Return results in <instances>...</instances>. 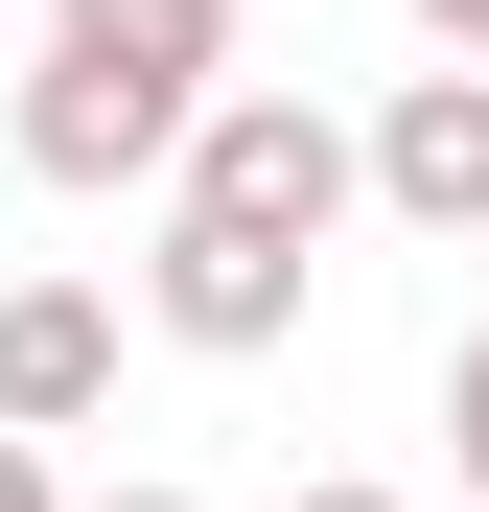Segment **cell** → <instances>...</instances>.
<instances>
[{
    "label": "cell",
    "instance_id": "obj_1",
    "mask_svg": "<svg viewBox=\"0 0 489 512\" xmlns=\"http://www.w3.org/2000/svg\"><path fill=\"white\" fill-rule=\"evenodd\" d=\"M210 94H233V0H47L0 163L24 187H187Z\"/></svg>",
    "mask_w": 489,
    "mask_h": 512
},
{
    "label": "cell",
    "instance_id": "obj_2",
    "mask_svg": "<svg viewBox=\"0 0 489 512\" xmlns=\"http://www.w3.org/2000/svg\"><path fill=\"white\" fill-rule=\"evenodd\" d=\"M350 187H373V140L350 117H303V94H210V140H187V187L163 210H233V233H350Z\"/></svg>",
    "mask_w": 489,
    "mask_h": 512
},
{
    "label": "cell",
    "instance_id": "obj_3",
    "mask_svg": "<svg viewBox=\"0 0 489 512\" xmlns=\"http://www.w3.org/2000/svg\"><path fill=\"white\" fill-rule=\"evenodd\" d=\"M373 210L489 256V70H466V47H443V70H396V117H373Z\"/></svg>",
    "mask_w": 489,
    "mask_h": 512
},
{
    "label": "cell",
    "instance_id": "obj_4",
    "mask_svg": "<svg viewBox=\"0 0 489 512\" xmlns=\"http://www.w3.org/2000/svg\"><path fill=\"white\" fill-rule=\"evenodd\" d=\"M163 350H280L303 326V233H233V210H163Z\"/></svg>",
    "mask_w": 489,
    "mask_h": 512
},
{
    "label": "cell",
    "instance_id": "obj_5",
    "mask_svg": "<svg viewBox=\"0 0 489 512\" xmlns=\"http://www.w3.org/2000/svg\"><path fill=\"white\" fill-rule=\"evenodd\" d=\"M94 396H117V303H94V280H0V419L70 443Z\"/></svg>",
    "mask_w": 489,
    "mask_h": 512
},
{
    "label": "cell",
    "instance_id": "obj_6",
    "mask_svg": "<svg viewBox=\"0 0 489 512\" xmlns=\"http://www.w3.org/2000/svg\"><path fill=\"white\" fill-rule=\"evenodd\" d=\"M443 443H466V489H489V326L443 350Z\"/></svg>",
    "mask_w": 489,
    "mask_h": 512
},
{
    "label": "cell",
    "instance_id": "obj_7",
    "mask_svg": "<svg viewBox=\"0 0 489 512\" xmlns=\"http://www.w3.org/2000/svg\"><path fill=\"white\" fill-rule=\"evenodd\" d=\"M0 512H70V489H47V443H24V419H0Z\"/></svg>",
    "mask_w": 489,
    "mask_h": 512
},
{
    "label": "cell",
    "instance_id": "obj_8",
    "mask_svg": "<svg viewBox=\"0 0 489 512\" xmlns=\"http://www.w3.org/2000/svg\"><path fill=\"white\" fill-rule=\"evenodd\" d=\"M420 24H443V47H466V70H489V0H420Z\"/></svg>",
    "mask_w": 489,
    "mask_h": 512
},
{
    "label": "cell",
    "instance_id": "obj_9",
    "mask_svg": "<svg viewBox=\"0 0 489 512\" xmlns=\"http://www.w3.org/2000/svg\"><path fill=\"white\" fill-rule=\"evenodd\" d=\"M280 512H396V489H280Z\"/></svg>",
    "mask_w": 489,
    "mask_h": 512
},
{
    "label": "cell",
    "instance_id": "obj_10",
    "mask_svg": "<svg viewBox=\"0 0 489 512\" xmlns=\"http://www.w3.org/2000/svg\"><path fill=\"white\" fill-rule=\"evenodd\" d=\"M94 512H210V489H94Z\"/></svg>",
    "mask_w": 489,
    "mask_h": 512
}]
</instances>
